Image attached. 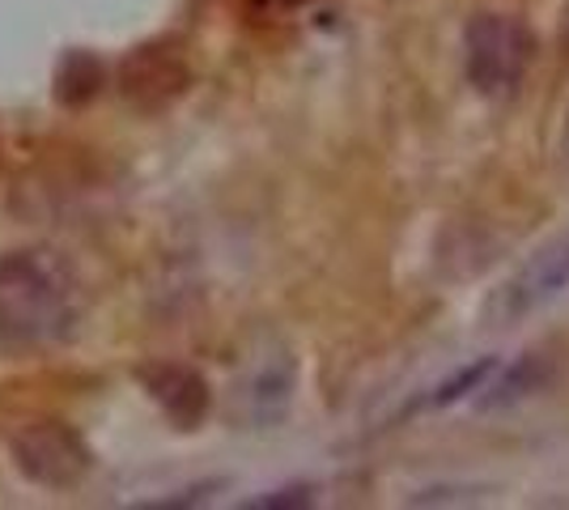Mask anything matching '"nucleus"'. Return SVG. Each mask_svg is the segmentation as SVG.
Listing matches in <instances>:
<instances>
[{
  "label": "nucleus",
  "instance_id": "6e6552de",
  "mask_svg": "<svg viewBox=\"0 0 569 510\" xmlns=\"http://www.w3.org/2000/svg\"><path fill=\"white\" fill-rule=\"evenodd\" d=\"M310 489H277L272 498H251L247 507H307Z\"/></svg>",
  "mask_w": 569,
  "mask_h": 510
},
{
  "label": "nucleus",
  "instance_id": "f257e3e1",
  "mask_svg": "<svg viewBox=\"0 0 569 510\" xmlns=\"http://www.w3.org/2000/svg\"><path fill=\"white\" fill-rule=\"evenodd\" d=\"M81 277L48 247L0 256V353H39L81 328Z\"/></svg>",
  "mask_w": 569,
  "mask_h": 510
},
{
  "label": "nucleus",
  "instance_id": "20e7f679",
  "mask_svg": "<svg viewBox=\"0 0 569 510\" xmlns=\"http://www.w3.org/2000/svg\"><path fill=\"white\" fill-rule=\"evenodd\" d=\"M569 290V239L540 247L527 264L506 281L493 298V319L501 323H522L527 316L545 311L548 302H557Z\"/></svg>",
  "mask_w": 569,
  "mask_h": 510
},
{
  "label": "nucleus",
  "instance_id": "39448f33",
  "mask_svg": "<svg viewBox=\"0 0 569 510\" xmlns=\"http://www.w3.org/2000/svg\"><path fill=\"white\" fill-rule=\"evenodd\" d=\"M141 383L183 430H191L204 417V409H209V388H204V379L191 366H149V370H141Z\"/></svg>",
  "mask_w": 569,
  "mask_h": 510
},
{
  "label": "nucleus",
  "instance_id": "0eeeda50",
  "mask_svg": "<svg viewBox=\"0 0 569 510\" xmlns=\"http://www.w3.org/2000/svg\"><path fill=\"white\" fill-rule=\"evenodd\" d=\"M498 366H501L498 358H480V362H472L468 370L451 374L447 383H438V388H433V396H426V404H421V409H447V404H455V400L472 396V391H480L485 383H489V374H493Z\"/></svg>",
  "mask_w": 569,
  "mask_h": 510
},
{
  "label": "nucleus",
  "instance_id": "423d86ee",
  "mask_svg": "<svg viewBox=\"0 0 569 510\" xmlns=\"http://www.w3.org/2000/svg\"><path fill=\"white\" fill-rule=\"evenodd\" d=\"M548 379V370L540 358H519L515 366H498L493 374H489V383L480 388V409H506V404H515L522 400L527 391H536L540 383Z\"/></svg>",
  "mask_w": 569,
  "mask_h": 510
},
{
  "label": "nucleus",
  "instance_id": "f03ea898",
  "mask_svg": "<svg viewBox=\"0 0 569 510\" xmlns=\"http://www.w3.org/2000/svg\"><path fill=\"white\" fill-rule=\"evenodd\" d=\"M536 39L510 13H476L463 30V73L476 94H510L531 64Z\"/></svg>",
  "mask_w": 569,
  "mask_h": 510
},
{
  "label": "nucleus",
  "instance_id": "7ed1b4c3",
  "mask_svg": "<svg viewBox=\"0 0 569 510\" xmlns=\"http://www.w3.org/2000/svg\"><path fill=\"white\" fill-rule=\"evenodd\" d=\"M9 451L26 481L43 489H72L77 481H86L94 463L86 438L64 421H30L9 438Z\"/></svg>",
  "mask_w": 569,
  "mask_h": 510
},
{
  "label": "nucleus",
  "instance_id": "1a4fd4ad",
  "mask_svg": "<svg viewBox=\"0 0 569 510\" xmlns=\"http://www.w3.org/2000/svg\"><path fill=\"white\" fill-rule=\"evenodd\" d=\"M561 149H566V158H569V116H566V132H561Z\"/></svg>",
  "mask_w": 569,
  "mask_h": 510
}]
</instances>
